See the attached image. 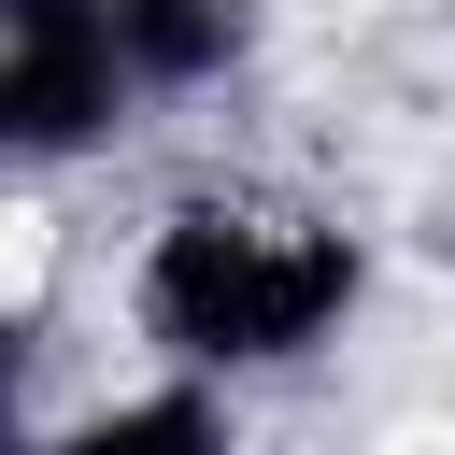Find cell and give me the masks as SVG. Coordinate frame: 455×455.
<instances>
[{"label": "cell", "instance_id": "1", "mask_svg": "<svg viewBox=\"0 0 455 455\" xmlns=\"http://www.w3.org/2000/svg\"><path fill=\"white\" fill-rule=\"evenodd\" d=\"M327 299H341V242L299 228V213H256L242 199V213H185L156 242V327L199 341V355H270Z\"/></svg>", "mask_w": 455, "mask_h": 455}, {"label": "cell", "instance_id": "2", "mask_svg": "<svg viewBox=\"0 0 455 455\" xmlns=\"http://www.w3.org/2000/svg\"><path fill=\"white\" fill-rule=\"evenodd\" d=\"M142 455H185V427H156V441H142Z\"/></svg>", "mask_w": 455, "mask_h": 455}]
</instances>
